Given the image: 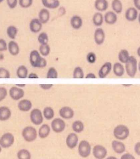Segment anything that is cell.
<instances>
[{"label": "cell", "mask_w": 140, "mask_h": 159, "mask_svg": "<svg viewBox=\"0 0 140 159\" xmlns=\"http://www.w3.org/2000/svg\"><path fill=\"white\" fill-rule=\"evenodd\" d=\"M129 134L130 130L124 124H119L113 130V135L118 140H125Z\"/></svg>", "instance_id": "cell-1"}, {"label": "cell", "mask_w": 140, "mask_h": 159, "mask_svg": "<svg viewBox=\"0 0 140 159\" xmlns=\"http://www.w3.org/2000/svg\"><path fill=\"white\" fill-rule=\"evenodd\" d=\"M138 61L137 59L134 56H130V58L128 60V61L125 64V70L127 73L130 78H134L136 76L138 71Z\"/></svg>", "instance_id": "cell-2"}, {"label": "cell", "mask_w": 140, "mask_h": 159, "mask_svg": "<svg viewBox=\"0 0 140 159\" xmlns=\"http://www.w3.org/2000/svg\"><path fill=\"white\" fill-rule=\"evenodd\" d=\"M22 137L26 142H33L37 137V132L35 128L32 126H27L22 130Z\"/></svg>", "instance_id": "cell-3"}, {"label": "cell", "mask_w": 140, "mask_h": 159, "mask_svg": "<svg viewBox=\"0 0 140 159\" xmlns=\"http://www.w3.org/2000/svg\"><path fill=\"white\" fill-rule=\"evenodd\" d=\"M92 152V147L90 143L88 140H81L78 144V154L81 157L87 158L90 156Z\"/></svg>", "instance_id": "cell-4"}, {"label": "cell", "mask_w": 140, "mask_h": 159, "mask_svg": "<svg viewBox=\"0 0 140 159\" xmlns=\"http://www.w3.org/2000/svg\"><path fill=\"white\" fill-rule=\"evenodd\" d=\"M43 114L38 108H34L31 111L30 119L34 125H40L43 122Z\"/></svg>", "instance_id": "cell-5"}, {"label": "cell", "mask_w": 140, "mask_h": 159, "mask_svg": "<svg viewBox=\"0 0 140 159\" xmlns=\"http://www.w3.org/2000/svg\"><path fill=\"white\" fill-rule=\"evenodd\" d=\"M66 124L63 118H55L51 122V129L55 133H62L65 130Z\"/></svg>", "instance_id": "cell-6"}, {"label": "cell", "mask_w": 140, "mask_h": 159, "mask_svg": "<svg viewBox=\"0 0 140 159\" xmlns=\"http://www.w3.org/2000/svg\"><path fill=\"white\" fill-rule=\"evenodd\" d=\"M15 142V137L11 133H5L0 138V146L2 148H10Z\"/></svg>", "instance_id": "cell-7"}, {"label": "cell", "mask_w": 140, "mask_h": 159, "mask_svg": "<svg viewBox=\"0 0 140 159\" xmlns=\"http://www.w3.org/2000/svg\"><path fill=\"white\" fill-rule=\"evenodd\" d=\"M93 155L96 159H104L107 156V150L102 145H96L93 148Z\"/></svg>", "instance_id": "cell-8"}, {"label": "cell", "mask_w": 140, "mask_h": 159, "mask_svg": "<svg viewBox=\"0 0 140 159\" xmlns=\"http://www.w3.org/2000/svg\"><path fill=\"white\" fill-rule=\"evenodd\" d=\"M9 94H10V98L13 99L14 101H20L24 97L25 92L22 89L17 88V87H11L9 90Z\"/></svg>", "instance_id": "cell-9"}, {"label": "cell", "mask_w": 140, "mask_h": 159, "mask_svg": "<svg viewBox=\"0 0 140 159\" xmlns=\"http://www.w3.org/2000/svg\"><path fill=\"white\" fill-rule=\"evenodd\" d=\"M65 143H66V146L68 148L72 150L76 148V146L78 145V135L75 132L69 134L66 137Z\"/></svg>", "instance_id": "cell-10"}, {"label": "cell", "mask_w": 140, "mask_h": 159, "mask_svg": "<svg viewBox=\"0 0 140 159\" xmlns=\"http://www.w3.org/2000/svg\"><path fill=\"white\" fill-rule=\"evenodd\" d=\"M42 58V56L40 55L39 51H37L36 49H34L33 51H31L29 55V61L30 64L33 67L37 68V66L39 64L40 60Z\"/></svg>", "instance_id": "cell-11"}, {"label": "cell", "mask_w": 140, "mask_h": 159, "mask_svg": "<svg viewBox=\"0 0 140 159\" xmlns=\"http://www.w3.org/2000/svg\"><path fill=\"white\" fill-rule=\"evenodd\" d=\"M59 114L61 118L65 119V120H69L74 117L75 113H74L73 109H72L70 107H63L59 109Z\"/></svg>", "instance_id": "cell-12"}, {"label": "cell", "mask_w": 140, "mask_h": 159, "mask_svg": "<svg viewBox=\"0 0 140 159\" xmlns=\"http://www.w3.org/2000/svg\"><path fill=\"white\" fill-rule=\"evenodd\" d=\"M113 66L111 62H105L104 63L100 69L98 70V78H105L108 75L111 73V70H112Z\"/></svg>", "instance_id": "cell-13"}, {"label": "cell", "mask_w": 140, "mask_h": 159, "mask_svg": "<svg viewBox=\"0 0 140 159\" xmlns=\"http://www.w3.org/2000/svg\"><path fill=\"white\" fill-rule=\"evenodd\" d=\"M105 40V33L103 28L98 27L94 31V42L97 45H102Z\"/></svg>", "instance_id": "cell-14"}, {"label": "cell", "mask_w": 140, "mask_h": 159, "mask_svg": "<svg viewBox=\"0 0 140 159\" xmlns=\"http://www.w3.org/2000/svg\"><path fill=\"white\" fill-rule=\"evenodd\" d=\"M138 10L135 7H130L126 10L125 18L128 21H134L138 19Z\"/></svg>", "instance_id": "cell-15"}, {"label": "cell", "mask_w": 140, "mask_h": 159, "mask_svg": "<svg viewBox=\"0 0 140 159\" xmlns=\"http://www.w3.org/2000/svg\"><path fill=\"white\" fill-rule=\"evenodd\" d=\"M30 31L33 33H38L41 32L42 28V24L38 18H34L31 21L29 24Z\"/></svg>", "instance_id": "cell-16"}, {"label": "cell", "mask_w": 140, "mask_h": 159, "mask_svg": "<svg viewBox=\"0 0 140 159\" xmlns=\"http://www.w3.org/2000/svg\"><path fill=\"white\" fill-rule=\"evenodd\" d=\"M111 146H112L113 151L116 153H117V154H122L126 151V146H125V144L118 140H113L112 143H111Z\"/></svg>", "instance_id": "cell-17"}, {"label": "cell", "mask_w": 140, "mask_h": 159, "mask_svg": "<svg viewBox=\"0 0 140 159\" xmlns=\"http://www.w3.org/2000/svg\"><path fill=\"white\" fill-rule=\"evenodd\" d=\"M18 109L20 111H29L32 110L33 108V103L32 101H29V100H26V99H24V100H20L19 102H18Z\"/></svg>", "instance_id": "cell-18"}, {"label": "cell", "mask_w": 140, "mask_h": 159, "mask_svg": "<svg viewBox=\"0 0 140 159\" xmlns=\"http://www.w3.org/2000/svg\"><path fill=\"white\" fill-rule=\"evenodd\" d=\"M104 20L108 25H114L117 21V15L114 11H108L104 14Z\"/></svg>", "instance_id": "cell-19"}, {"label": "cell", "mask_w": 140, "mask_h": 159, "mask_svg": "<svg viewBox=\"0 0 140 159\" xmlns=\"http://www.w3.org/2000/svg\"><path fill=\"white\" fill-rule=\"evenodd\" d=\"M8 50H9L10 55H13V56H16L20 53V46H19V44L15 41L11 40L8 43Z\"/></svg>", "instance_id": "cell-20"}, {"label": "cell", "mask_w": 140, "mask_h": 159, "mask_svg": "<svg viewBox=\"0 0 140 159\" xmlns=\"http://www.w3.org/2000/svg\"><path fill=\"white\" fill-rule=\"evenodd\" d=\"M112 70H113V72L114 74L116 76V77H122L124 74H125V66L122 65V63L120 62H116L114 65H113V67H112Z\"/></svg>", "instance_id": "cell-21"}, {"label": "cell", "mask_w": 140, "mask_h": 159, "mask_svg": "<svg viewBox=\"0 0 140 159\" xmlns=\"http://www.w3.org/2000/svg\"><path fill=\"white\" fill-rule=\"evenodd\" d=\"M109 7L107 0H95L94 8L98 12H104Z\"/></svg>", "instance_id": "cell-22"}, {"label": "cell", "mask_w": 140, "mask_h": 159, "mask_svg": "<svg viewBox=\"0 0 140 159\" xmlns=\"http://www.w3.org/2000/svg\"><path fill=\"white\" fill-rule=\"evenodd\" d=\"M11 110L7 107H0V121L4 122V121L9 120L11 117Z\"/></svg>", "instance_id": "cell-23"}, {"label": "cell", "mask_w": 140, "mask_h": 159, "mask_svg": "<svg viewBox=\"0 0 140 159\" xmlns=\"http://www.w3.org/2000/svg\"><path fill=\"white\" fill-rule=\"evenodd\" d=\"M71 26L73 29L78 30L82 26V19L79 16H73L70 20Z\"/></svg>", "instance_id": "cell-24"}, {"label": "cell", "mask_w": 140, "mask_h": 159, "mask_svg": "<svg viewBox=\"0 0 140 159\" xmlns=\"http://www.w3.org/2000/svg\"><path fill=\"white\" fill-rule=\"evenodd\" d=\"M38 19L42 24H46L49 22L50 19V13L48 9H42L38 13Z\"/></svg>", "instance_id": "cell-25"}, {"label": "cell", "mask_w": 140, "mask_h": 159, "mask_svg": "<svg viewBox=\"0 0 140 159\" xmlns=\"http://www.w3.org/2000/svg\"><path fill=\"white\" fill-rule=\"evenodd\" d=\"M51 131V128L48 124H42V126L40 127L39 130H38V136L41 139H45L49 136V134Z\"/></svg>", "instance_id": "cell-26"}, {"label": "cell", "mask_w": 140, "mask_h": 159, "mask_svg": "<svg viewBox=\"0 0 140 159\" xmlns=\"http://www.w3.org/2000/svg\"><path fill=\"white\" fill-rule=\"evenodd\" d=\"M42 3L46 9L55 10L59 6V0H42Z\"/></svg>", "instance_id": "cell-27"}, {"label": "cell", "mask_w": 140, "mask_h": 159, "mask_svg": "<svg viewBox=\"0 0 140 159\" xmlns=\"http://www.w3.org/2000/svg\"><path fill=\"white\" fill-rule=\"evenodd\" d=\"M104 21V16L101 12H96V13L93 16V23L95 26L97 27H99L100 26H102V24Z\"/></svg>", "instance_id": "cell-28"}, {"label": "cell", "mask_w": 140, "mask_h": 159, "mask_svg": "<svg viewBox=\"0 0 140 159\" xmlns=\"http://www.w3.org/2000/svg\"><path fill=\"white\" fill-rule=\"evenodd\" d=\"M111 8L115 13L120 14L123 10V5L120 0H112L111 2Z\"/></svg>", "instance_id": "cell-29"}, {"label": "cell", "mask_w": 140, "mask_h": 159, "mask_svg": "<svg viewBox=\"0 0 140 159\" xmlns=\"http://www.w3.org/2000/svg\"><path fill=\"white\" fill-rule=\"evenodd\" d=\"M129 58H130V55H129V52L127 51V49H121L118 54L119 62L122 63V64H126L128 61Z\"/></svg>", "instance_id": "cell-30"}, {"label": "cell", "mask_w": 140, "mask_h": 159, "mask_svg": "<svg viewBox=\"0 0 140 159\" xmlns=\"http://www.w3.org/2000/svg\"><path fill=\"white\" fill-rule=\"evenodd\" d=\"M42 114H43V117H44L45 119L52 120L54 117H55V111H54L52 107H44V109L42 111Z\"/></svg>", "instance_id": "cell-31"}, {"label": "cell", "mask_w": 140, "mask_h": 159, "mask_svg": "<svg viewBox=\"0 0 140 159\" xmlns=\"http://www.w3.org/2000/svg\"><path fill=\"white\" fill-rule=\"evenodd\" d=\"M16 75L18 78H21V79L28 78V75H29L28 74V69L26 68V66H20L17 68Z\"/></svg>", "instance_id": "cell-32"}, {"label": "cell", "mask_w": 140, "mask_h": 159, "mask_svg": "<svg viewBox=\"0 0 140 159\" xmlns=\"http://www.w3.org/2000/svg\"><path fill=\"white\" fill-rule=\"evenodd\" d=\"M72 130L77 134L81 133L84 130V124L80 120H77L75 122H73L72 124Z\"/></svg>", "instance_id": "cell-33"}, {"label": "cell", "mask_w": 140, "mask_h": 159, "mask_svg": "<svg viewBox=\"0 0 140 159\" xmlns=\"http://www.w3.org/2000/svg\"><path fill=\"white\" fill-rule=\"evenodd\" d=\"M6 33L8 37L10 39L14 40V39H15V38H16L17 33H18V28L15 26H9L7 27Z\"/></svg>", "instance_id": "cell-34"}, {"label": "cell", "mask_w": 140, "mask_h": 159, "mask_svg": "<svg viewBox=\"0 0 140 159\" xmlns=\"http://www.w3.org/2000/svg\"><path fill=\"white\" fill-rule=\"evenodd\" d=\"M17 157L18 159H31L32 155L28 150L21 149L17 152Z\"/></svg>", "instance_id": "cell-35"}, {"label": "cell", "mask_w": 140, "mask_h": 159, "mask_svg": "<svg viewBox=\"0 0 140 159\" xmlns=\"http://www.w3.org/2000/svg\"><path fill=\"white\" fill-rule=\"evenodd\" d=\"M39 53L40 55L45 57L50 54V46L49 44H40L39 46Z\"/></svg>", "instance_id": "cell-36"}, {"label": "cell", "mask_w": 140, "mask_h": 159, "mask_svg": "<svg viewBox=\"0 0 140 159\" xmlns=\"http://www.w3.org/2000/svg\"><path fill=\"white\" fill-rule=\"evenodd\" d=\"M72 77H73L74 78H85L83 69L81 68V66H77V67H75L74 71H73V74H72Z\"/></svg>", "instance_id": "cell-37"}, {"label": "cell", "mask_w": 140, "mask_h": 159, "mask_svg": "<svg viewBox=\"0 0 140 159\" xmlns=\"http://www.w3.org/2000/svg\"><path fill=\"white\" fill-rule=\"evenodd\" d=\"M37 41L40 44H49V36L46 33H41L37 37Z\"/></svg>", "instance_id": "cell-38"}, {"label": "cell", "mask_w": 140, "mask_h": 159, "mask_svg": "<svg viewBox=\"0 0 140 159\" xmlns=\"http://www.w3.org/2000/svg\"><path fill=\"white\" fill-rule=\"evenodd\" d=\"M47 78H58V71L55 67H50L48 70L47 75H46Z\"/></svg>", "instance_id": "cell-39"}, {"label": "cell", "mask_w": 140, "mask_h": 159, "mask_svg": "<svg viewBox=\"0 0 140 159\" xmlns=\"http://www.w3.org/2000/svg\"><path fill=\"white\" fill-rule=\"evenodd\" d=\"M87 61L89 63V64H94L96 61H97V55L94 52H89L88 53V55H87Z\"/></svg>", "instance_id": "cell-40"}, {"label": "cell", "mask_w": 140, "mask_h": 159, "mask_svg": "<svg viewBox=\"0 0 140 159\" xmlns=\"http://www.w3.org/2000/svg\"><path fill=\"white\" fill-rule=\"evenodd\" d=\"M33 0H19V4L21 8L27 9L33 5Z\"/></svg>", "instance_id": "cell-41"}, {"label": "cell", "mask_w": 140, "mask_h": 159, "mask_svg": "<svg viewBox=\"0 0 140 159\" xmlns=\"http://www.w3.org/2000/svg\"><path fill=\"white\" fill-rule=\"evenodd\" d=\"M10 72L4 67H0V78H10Z\"/></svg>", "instance_id": "cell-42"}, {"label": "cell", "mask_w": 140, "mask_h": 159, "mask_svg": "<svg viewBox=\"0 0 140 159\" xmlns=\"http://www.w3.org/2000/svg\"><path fill=\"white\" fill-rule=\"evenodd\" d=\"M8 94V90L4 87H0V102L3 101L6 98Z\"/></svg>", "instance_id": "cell-43"}, {"label": "cell", "mask_w": 140, "mask_h": 159, "mask_svg": "<svg viewBox=\"0 0 140 159\" xmlns=\"http://www.w3.org/2000/svg\"><path fill=\"white\" fill-rule=\"evenodd\" d=\"M8 49V43L6 41L3 39H0V52L6 51Z\"/></svg>", "instance_id": "cell-44"}, {"label": "cell", "mask_w": 140, "mask_h": 159, "mask_svg": "<svg viewBox=\"0 0 140 159\" xmlns=\"http://www.w3.org/2000/svg\"><path fill=\"white\" fill-rule=\"evenodd\" d=\"M8 6L10 9H15L17 6V3H19V0H6Z\"/></svg>", "instance_id": "cell-45"}, {"label": "cell", "mask_w": 140, "mask_h": 159, "mask_svg": "<svg viewBox=\"0 0 140 159\" xmlns=\"http://www.w3.org/2000/svg\"><path fill=\"white\" fill-rule=\"evenodd\" d=\"M46 66H47V61H46L44 57H42L41 60H40L39 64L37 66V68H44Z\"/></svg>", "instance_id": "cell-46"}, {"label": "cell", "mask_w": 140, "mask_h": 159, "mask_svg": "<svg viewBox=\"0 0 140 159\" xmlns=\"http://www.w3.org/2000/svg\"><path fill=\"white\" fill-rule=\"evenodd\" d=\"M120 159H136V158H135V157L133 156L131 153H125V154H123V155L121 156Z\"/></svg>", "instance_id": "cell-47"}, {"label": "cell", "mask_w": 140, "mask_h": 159, "mask_svg": "<svg viewBox=\"0 0 140 159\" xmlns=\"http://www.w3.org/2000/svg\"><path fill=\"white\" fill-rule=\"evenodd\" d=\"M134 152H135V153H136L137 155L140 156V141L139 142L136 143V145L134 146Z\"/></svg>", "instance_id": "cell-48"}, {"label": "cell", "mask_w": 140, "mask_h": 159, "mask_svg": "<svg viewBox=\"0 0 140 159\" xmlns=\"http://www.w3.org/2000/svg\"><path fill=\"white\" fill-rule=\"evenodd\" d=\"M39 87L42 89H44V90H48V89H50L53 87V84H40Z\"/></svg>", "instance_id": "cell-49"}, {"label": "cell", "mask_w": 140, "mask_h": 159, "mask_svg": "<svg viewBox=\"0 0 140 159\" xmlns=\"http://www.w3.org/2000/svg\"><path fill=\"white\" fill-rule=\"evenodd\" d=\"M134 7L137 9L138 10H140V0H133Z\"/></svg>", "instance_id": "cell-50"}, {"label": "cell", "mask_w": 140, "mask_h": 159, "mask_svg": "<svg viewBox=\"0 0 140 159\" xmlns=\"http://www.w3.org/2000/svg\"><path fill=\"white\" fill-rule=\"evenodd\" d=\"M85 78H96L97 77H96V75H95L94 73H93V72H89V73H88V74L85 76Z\"/></svg>", "instance_id": "cell-51"}, {"label": "cell", "mask_w": 140, "mask_h": 159, "mask_svg": "<svg viewBox=\"0 0 140 159\" xmlns=\"http://www.w3.org/2000/svg\"><path fill=\"white\" fill-rule=\"evenodd\" d=\"M39 78L38 77V75L36 74V73H30L29 75H28V78H36V79H37V78Z\"/></svg>", "instance_id": "cell-52"}, {"label": "cell", "mask_w": 140, "mask_h": 159, "mask_svg": "<svg viewBox=\"0 0 140 159\" xmlns=\"http://www.w3.org/2000/svg\"><path fill=\"white\" fill-rule=\"evenodd\" d=\"M137 54H138V56H139V57H140V46H139V47H138V48Z\"/></svg>", "instance_id": "cell-53"}, {"label": "cell", "mask_w": 140, "mask_h": 159, "mask_svg": "<svg viewBox=\"0 0 140 159\" xmlns=\"http://www.w3.org/2000/svg\"><path fill=\"white\" fill-rule=\"evenodd\" d=\"M105 159H118V158H116V157L111 156V157H108L107 158H105Z\"/></svg>", "instance_id": "cell-54"}, {"label": "cell", "mask_w": 140, "mask_h": 159, "mask_svg": "<svg viewBox=\"0 0 140 159\" xmlns=\"http://www.w3.org/2000/svg\"><path fill=\"white\" fill-rule=\"evenodd\" d=\"M17 87H25L26 85L25 84H16Z\"/></svg>", "instance_id": "cell-55"}, {"label": "cell", "mask_w": 140, "mask_h": 159, "mask_svg": "<svg viewBox=\"0 0 140 159\" xmlns=\"http://www.w3.org/2000/svg\"><path fill=\"white\" fill-rule=\"evenodd\" d=\"M138 23L140 24V12L138 13Z\"/></svg>", "instance_id": "cell-56"}, {"label": "cell", "mask_w": 140, "mask_h": 159, "mask_svg": "<svg viewBox=\"0 0 140 159\" xmlns=\"http://www.w3.org/2000/svg\"><path fill=\"white\" fill-rule=\"evenodd\" d=\"M138 70L140 71V61L138 62Z\"/></svg>", "instance_id": "cell-57"}, {"label": "cell", "mask_w": 140, "mask_h": 159, "mask_svg": "<svg viewBox=\"0 0 140 159\" xmlns=\"http://www.w3.org/2000/svg\"><path fill=\"white\" fill-rule=\"evenodd\" d=\"M2 152V146H0V152Z\"/></svg>", "instance_id": "cell-58"}, {"label": "cell", "mask_w": 140, "mask_h": 159, "mask_svg": "<svg viewBox=\"0 0 140 159\" xmlns=\"http://www.w3.org/2000/svg\"><path fill=\"white\" fill-rule=\"evenodd\" d=\"M3 0H0V3H2V2H3Z\"/></svg>", "instance_id": "cell-59"}]
</instances>
